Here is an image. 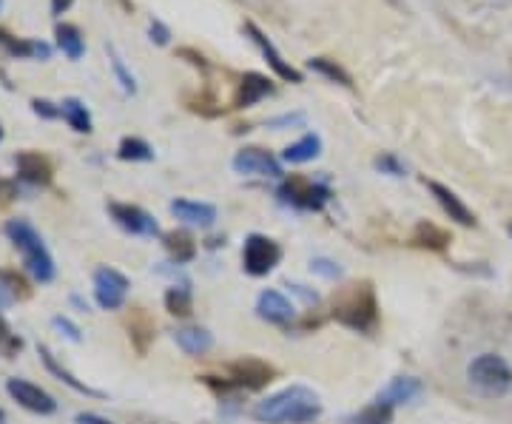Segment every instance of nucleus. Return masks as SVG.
<instances>
[{
    "label": "nucleus",
    "instance_id": "nucleus-1",
    "mask_svg": "<svg viewBox=\"0 0 512 424\" xmlns=\"http://www.w3.org/2000/svg\"><path fill=\"white\" fill-rule=\"evenodd\" d=\"M251 416L259 424H313L322 416V402L311 388L291 385V388L256 402Z\"/></svg>",
    "mask_w": 512,
    "mask_h": 424
},
{
    "label": "nucleus",
    "instance_id": "nucleus-2",
    "mask_svg": "<svg viewBox=\"0 0 512 424\" xmlns=\"http://www.w3.org/2000/svg\"><path fill=\"white\" fill-rule=\"evenodd\" d=\"M330 316L350 331L373 333L379 328V299L373 282H350L333 294Z\"/></svg>",
    "mask_w": 512,
    "mask_h": 424
},
{
    "label": "nucleus",
    "instance_id": "nucleus-3",
    "mask_svg": "<svg viewBox=\"0 0 512 424\" xmlns=\"http://www.w3.org/2000/svg\"><path fill=\"white\" fill-rule=\"evenodd\" d=\"M3 234H6L9 242L18 248L26 271H29L37 282H52V279H55V259H52L46 242L37 234L32 222L9 220L3 225Z\"/></svg>",
    "mask_w": 512,
    "mask_h": 424
},
{
    "label": "nucleus",
    "instance_id": "nucleus-4",
    "mask_svg": "<svg viewBox=\"0 0 512 424\" xmlns=\"http://www.w3.org/2000/svg\"><path fill=\"white\" fill-rule=\"evenodd\" d=\"M202 379L217 390H262L276 379V368L265 359L245 356L239 362H231L220 379H214V376H202Z\"/></svg>",
    "mask_w": 512,
    "mask_h": 424
},
{
    "label": "nucleus",
    "instance_id": "nucleus-5",
    "mask_svg": "<svg viewBox=\"0 0 512 424\" xmlns=\"http://www.w3.org/2000/svg\"><path fill=\"white\" fill-rule=\"evenodd\" d=\"M467 379L484 396H507L512 390V368L498 353H481L470 362Z\"/></svg>",
    "mask_w": 512,
    "mask_h": 424
},
{
    "label": "nucleus",
    "instance_id": "nucleus-6",
    "mask_svg": "<svg viewBox=\"0 0 512 424\" xmlns=\"http://www.w3.org/2000/svg\"><path fill=\"white\" fill-rule=\"evenodd\" d=\"M276 197H279V203L291 205L296 211H322L330 200V188L325 183H316L311 177L291 174V177H282Z\"/></svg>",
    "mask_w": 512,
    "mask_h": 424
},
{
    "label": "nucleus",
    "instance_id": "nucleus-7",
    "mask_svg": "<svg viewBox=\"0 0 512 424\" xmlns=\"http://www.w3.org/2000/svg\"><path fill=\"white\" fill-rule=\"evenodd\" d=\"M279 262H282V248L265 234H251L242 245V268L248 277H268Z\"/></svg>",
    "mask_w": 512,
    "mask_h": 424
},
{
    "label": "nucleus",
    "instance_id": "nucleus-8",
    "mask_svg": "<svg viewBox=\"0 0 512 424\" xmlns=\"http://www.w3.org/2000/svg\"><path fill=\"white\" fill-rule=\"evenodd\" d=\"M128 288H131L128 277L120 274L117 268L103 265V268L94 271V299H97V305L103 311H120L126 305Z\"/></svg>",
    "mask_w": 512,
    "mask_h": 424
},
{
    "label": "nucleus",
    "instance_id": "nucleus-9",
    "mask_svg": "<svg viewBox=\"0 0 512 424\" xmlns=\"http://www.w3.org/2000/svg\"><path fill=\"white\" fill-rule=\"evenodd\" d=\"M242 32L251 37V43H254L256 49L262 52L265 63L274 69V74L279 77V80H288V83H302V80H305V77H302V72H299V69H293L291 63L282 57V52H279V49L274 46V40L265 35V32H262L256 23H251V20H248V23L242 26Z\"/></svg>",
    "mask_w": 512,
    "mask_h": 424
},
{
    "label": "nucleus",
    "instance_id": "nucleus-10",
    "mask_svg": "<svg viewBox=\"0 0 512 424\" xmlns=\"http://www.w3.org/2000/svg\"><path fill=\"white\" fill-rule=\"evenodd\" d=\"M111 220L117 222L131 237H160V222L146 208L131 203H109Z\"/></svg>",
    "mask_w": 512,
    "mask_h": 424
},
{
    "label": "nucleus",
    "instance_id": "nucleus-11",
    "mask_svg": "<svg viewBox=\"0 0 512 424\" xmlns=\"http://www.w3.org/2000/svg\"><path fill=\"white\" fill-rule=\"evenodd\" d=\"M6 393L18 402L23 410L29 413H37V416H52L57 410V402L52 393L35 385V382H26V379H9L6 382Z\"/></svg>",
    "mask_w": 512,
    "mask_h": 424
},
{
    "label": "nucleus",
    "instance_id": "nucleus-12",
    "mask_svg": "<svg viewBox=\"0 0 512 424\" xmlns=\"http://www.w3.org/2000/svg\"><path fill=\"white\" fill-rule=\"evenodd\" d=\"M237 174H256V177H282V163L276 160L271 151L256 146L239 148L231 160Z\"/></svg>",
    "mask_w": 512,
    "mask_h": 424
},
{
    "label": "nucleus",
    "instance_id": "nucleus-13",
    "mask_svg": "<svg viewBox=\"0 0 512 424\" xmlns=\"http://www.w3.org/2000/svg\"><path fill=\"white\" fill-rule=\"evenodd\" d=\"M424 185H427V191L433 194V200L441 205V211H444L450 220L458 222V225H464V228H476L478 225L476 214L464 205V200L458 197L453 188L436 183V180H424Z\"/></svg>",
    "mask_w": 512,
    "mask_h": 424
},
{
    "label": "nucleus",
    "instance_id": "nucleus-14",
    "mask_svg": "<svg viewBox=\"0 0 512 424\" xmlns=\"http://www.w3.org/2000/svg\"><path fill=\"white\" fill-rule=\"evenodd\" d=\"M15 166H18V180L35 185V188H46L55 177V168L49 163V157H43L37 151H20L15 157Z\"/></svg>",
    "mask_w": 512,
    "mask_h": 424
},
{
    "label": "nucleus",
    "instance_id": "nucleus-15",
    "mask_svg": "<svg viewBox=\"0 0 512 424\" xmlns=\"http://www.w3.org/2000/svg\"><path fill=\"white\" fill-rule=\"evenodd\" d=\"M274 92H276V86L271 83V77H265V74H259V72L242 74L237 92H234V109H251V106H256L259 100L271 97Z\"/></svg>",
    "mask_w": 512,
    "mask_h": 424
},
{
    "label": "nucleus",
    "instance_id": "nucleus-16",
    "mask_svg": "<svg viewBox=\"0 0 512 424\" xmlns=\"http://www.w3.org/2000/svg\"><path fill=\"white\" fill-rule=\"evenodd\" d=\"M256 316L271 322V325H291L293 316H296V308H293V302L285 294L262 291L259 299H256Z\"/></svg>",
    "mask_w": 512,
    "mask_h": 424
},
{
    "label": "nucleus",
    "instance_id": "nucleus-17",
    "mask_svg": "<svg viewBox=\"0 0 512 424\" xmlns=\"http://www.w3.org/2000/svg\"><path fill=\"white\" fill-rule=\"evenodd\" d=\"M0 49L15 60H49L52 57V46L43 40H26V37H15L12 32L0 29Z\"/></svg>",
    "mask_w": 512,
    "mask_h": 424
},
{
    "label": "nucleus",
    "instance_id": "nucleus-18",
    "mask_svg": "<svg viewBox=\"0 0 512 424\" xmlns=\"http://www.w3.org/2000/svg\"><path fill=\"white\" fill-rule=\"evenodd\" d=\"M171 214L194 228H211L217 222V208L211 203H197V200H174Z\"/></svg>",
    "mask_w": 512,
    "mask_h": 424
},
{
    "label": "nucleus",
    "instance_id": "nucleus-19",
    "mask_svg": "<svg viewBox=\"0 0 512 424\" xmlns=\"http://www.w3.org/2000/svg\"><path fill=\"white\" fill-rule=\"evenodd\" d=\"M421 393H424V385H421V379L416 376H396L387 388L376 396L379 402H387V405L399 407V405H410V402H416Z\"/></svg>",
    "mask_w": 512,
    "mask_h": 424
},
{
    "label": "nucleus",
    "instance_id": "nucleus-20",
    "mask_svg": "<svg viewBox=\"0 0 512 424\" xmlns=\"http://www.w3.org/2000/svg\"><path fill=\"white\" fill-rule=\"evenodd\" d=\"M410 242H413L416 248H421V251H444V248L453 242V237H450V231H447V228H441V225H436V222L421 220L419 225L413 228V237H410Z\"/></svg>",
    "mask_w": 512,
    "mask_h": 424
},
{
    "label": "nucleus",
    "instance_id": "nucleus-21",
    "mask_svg": "<svg viewBox=\"0 0 512 424\" xmlns=\"http://www.w3.org/2000/svg\"><path fill=\"white\" fill-rule=\"evenodd\" d=\"M163 245L165 251H168V257L174 259L177 265H188V262H194V257H197V240L188 231H183V228L163 234Z\"/></svg>",
    "mask_w": 512,
    "mask_h": 424
},
{
    "label": "nucleus",
    "instance_id": "nucleus-22",
    "mask_svg": "<svg viewBox=\"0 0 512 424\" xmlns=\"http://www.w3.org/2000/svg\"><path fill=\"white\" fill-rule=\"evenodd\" d=\"M37 353H40V359H43V365H46V370H49V373H52V376H57V379H60V382H63V385H69V388L77 390V393H83V396H97V399H100V396H103V393H100V390L89 388V385H86V382H80V379H77V376H74V373H69V370L63 368V365H60V362H57L55 356H52V351H49V348H46V345H37Z\"/></svg>",
    "mask_w": 512,
    "mask_h": 424
},
{
    "label": "nucleus",
    "instance_id": "nucleus-23",
    "mask_svg": "<svg viewBox=\"0 0 512 424\" xmlns=\"http://www.w3.org/2000/svg\"><path fill=\"white\" fill-rule=\"evenodd\" d=\"M322 154V137L319 134H305V137H299L296 143L282 151V160L285 163H291V166H302V163H311Z\"/></svg>",
    "mask_w": 512,
    "mask_h": 424
},
{
    "label": "nucleus",
    "instance_id": "nucleus-24",
    "mask_svg": "<svg viewBox=\"0 0 512 424\" xmlns=\"http://www.w3.org/2000/svg\"><path fill=\"white\" fill-rule=\"evenodd\" d=\"M174 342L188 356H202V353H208L214 348V336L205 328H180V331L174 333Z\"/></svg>",
    "mask_w": 512,
    "mask_h": 424
},
{
    "label": "nucleus",
    "instance_id": "nucleus-25",
    "mask_svg": "<svg viewBox=\"0 0 512 424\" xmlns=\"http://www.w3.org/2000/svg\"><path fill=\"white\" fill-rule=\"evenodd\" d=\"M60 114L63 120L69 123V129H74L77 134H92L94 123H92V111L86 109V103L80 97H66L60 103Z\"/></svg>",
    "mask_w": 512,
    "mask_h": 424
},
{
    "label": "nucleus",
    "instance_id": "nucleus-26",
    "mask_svg": "<svg viewBox=\"0 0 512 424\" xmlns=\"http://www.w3.org/2000/svg\"><path fill=\"white\" fill-rule=\"evenodd\" d=\"M55 40L57 49L69 57V60H80V57L86 55V40H83L80 29H77L74 23H57Z\"/></svg>",
    "mask_w": 512,
    "mask_h": 424
},
{
    "label": "nucleus",
    "instance_id": "nucleus-27",
    "mask_svg": "<svg viewBox=\"0 0 512 424\" xmlns=\"http://www.w3.org/2000/svg\"><path fill=\"white\" fill-rule=\"evenodd\" d=\"M128 336H131L137 353H146L148 345L154 342V322L143 308H134V314L128 319Z\"/></svg>",
    "mask_w": 512,
    "mask_h": 424
},
{
    "label": "nucleus",
    "instance_id": "nucleus-28",
    "mask_svg": "<svg viewBox=\"0 0 512 424\" xmlns=\"http://www.w3.org/2000/svg\"><path fill=\"white\" fill-rule=\"evenodd\" d=\"M165 311L171 316H180V319H188L194 314V296H191V288L188 282L183 285H171L165 291Z\"/></svg>",
    "mask_w": 512,
    "mask_h": 424
},
{
    "label": "nucleus",
    "instance_id": "nucleus-29",
    "mask_svg": "<svg viewBox=\"0 0 512 424\" xmlns=\"http://www.w3.org/2000/svg\"><path fill=\"white\" fill-rule=\"evenodd\" d=\"M308 69L316 74H322L325 80L336 83V86L353 89V77H350V74L336 63V60H330V57H311V60H308Z\"/></svg>",
    "mask_w": 512,
    "mask_h": 424
},
{
    "label": "nucleus",
    "instance_id": "nucleus-30",
    "mask_svg": "<svg viewBox=\"0 0 512 424\" xmlns=\"http://www.w3.org/2000/svg\"><path fill=\"white\" fill-rule=\"evenodd\" d=\"M117 157L123 163H151L154 160V148L148 146L143 137H123L117 146Z\"/></svg>",
    "mask_w": 512,
    "mask_h": 424
},
{
    "label": "nucleus",
    "instance_id": "nucleus-31",
    "mask_svg": "<svg viewBox=\"0 0 512 424\" xmlns=\"http://www.w3.org/2000/svg\"><path fill=\"white\" fill-rule=\"evenodd\" d=\"M393 416H396V407L376 399V402L362 407L359 413H353L348 424H393Z\"/></svg>",
    "mask_w": 512,
    "mask_h": 424
},
{
    "label": "nucleus",
    "instance_id": "nucleus-32",
    "mask_svg": "<svg viewBox=\"0 0 512 424\" xmlns=\"http://www.w3.org/2000/svg\"><path fill=\"white\" fill-rule=\"evenodd\" d=\"M106 52H109L111 69H114V77H117L120 89H123V92H126V94H137V80H134V74H131L126 69V63H123V57H120V52H117L114 46H106Z\"/></svg>",
    "mask_w": 512,
    "mask_h": 424
},
{
    "label": "nucleus",
    "instance_id": "nucleus-33",
    "mask_svg": "<svg viewBox=\"0 0 512 424\" xmlns=\"http://www.w3.org/2000/svg\"><path fill=\"white\" fill-rule=\"evenodd\" d=\"M373 166H376V171L387 174V177H407V166H404L396 154H390V151H387V154H379V157L373 160Z\"/></svg>",
    "mask_w": 512,
    "mask_h": 424
},
{
    "label": "nucleus",
    "instance_id": "nucleus-34",
    "mask_svg": "<svg viewBox=\"0 0 512 424\" xmlns=\"http://www.w3.org/2000/svg\"><path fill=\"white\" fill-rule=\"evenodd\" d=\"M23 348V342H20L15 333L9 331V325H6V319L0 316V351L6 353V356H15V353Z\"/></svg>",
    "mask_w": 512,
    "mask_h": 424
},
{
    "label": "nucleus",
    "instance_id": "nucleus-35",
    "mask_svg": "<svg viewBox=\"0 0 512 424\" xmlns=\"http://www.w3.org/2000/svg\"><path fill=\"white\" fill-rule=\"evenodd\" d=\"M311 271L313 274H319V277L325 279H342V268L333 262V259H325V257H316L311 259Z\"/></svg>",
    "mask_w": 512,
    "mask_h": 424
},
{
    "label": "nucleus",
    "instance_id": "nucleus-36",
    "mask_svg": "<svg viewBox=\"0 0 512 424\" xmlns=\"http://www.w3.org/2000/svg\"><path fill=\"white\" fill-rule=\"evenodd\" d=\"M32 111H35L40 120H57V117H63L60 114V103H52L46 97H35L32 100Z\"/></svg>",
    "mask_w": 512,
    "mask_h": 424
},
{
    "label": "nucleus",
    "instance_id": "nucleus-37",
    "mask_svg": "<svg viewBox=\"0 0 512 424\" xmlns=\"http://www.w3.org/2000/svg\"><path fill=\"white\" fill-rule=\"evenodd\" d=\"M148 37H151V43H157V46H168L171 43V29L165 26L163 20H151L148 23Z\"/></svg>",
    "mask_w": 512,
    "mask_h": 424
},
{
    "label": "nucleus",
    "instance_id": "nucleus-38",
    "mask_svg": "<svg viewBox=\"0 0 512 424\" xmlns=\"http://www.w3.org/2000/svg\"><path fill=\"white\" fill-rule=\"evenodd\" d=\"M305 123V114L302 111H296V114H282V117H274V120H268L265 126L268 129H291V126H302Z\"/></svg>",
    "mask_w": 512,
    "mask_h": 424
},
{
    "label": "nucleus",
    "instance_id": "nucleus-39",
    "mask_svg": "<svg viewBox=\"0 0 512 424\" xmlns=\"http://www.w3.org/2000/svg\"><path fill=\"white\" fill-rule=\"evenodd\" d=\"M177 57H183V60H188V63H191L194 69H200L202 74L211 69V63L205 60V55H200V52H197V49H191V46H183V49H177Z\"/></svg>",
    "mask_w": 512,
    "mask_h": 424
},
{
    "label": "nucleus",
    "instance_id": "nucleus-40",
    "mask_svg": "<svg viewBox=\"0 0 512 424\" xmlns=\"http://www.w3.org/2000/svg\"><path fill=\"white\" fill-rule=\"evenodd\" d=\"M52 328L60 333H66L72 342H80V339H83V336H80V328L74 325L72 319H66V316H55V319H52Z\"/></svg>",
    "mask_w": 512,
    "mask_h": 424
},
{
    "label": "nucleus",
    "instance_id": "nucleus-41",
    "mask_svg": "<svg viewBox=\"0 0 512 424\" xmlns=\"http://www.w3.org/2000/svg\"><path fill=\"white\" fill-rule=\"evenodd\" d=\"M74 424H114V422L103 419V416H97V413H77V416H74Z\"/></svg>",
    "mask_w": 512,
    "mask_h": 424
},
{
    "label": "nucleus",
    "instance_id": "nucleus-42",
    "mask_svg": "<svg viewBox=\"0 0 512 424\" xmlns=\"http://www.w3.org/2000/svg\"><path fill=\"white\" fill-rule=\"evenodd\" d=\"M291 291H293V294L302 296V299H305L308 305H316V302H319V294H316V291H308L305 285H291Z\"/></svg>",
    "mask_w": 512,
    "mask_h": 424
},
{
    "label": "nucleus",
    "instance_id": "nucleus-43",
    "mask_svg": "<svg viewBox=\"0 0 512 424\" xmlns=\"http://www.w3.org/2000/svg\"><path fill=\"white\" fill-rule=\"evenodd\" d=\"M74 0H52V15L55 18H60V15H66L69 9H72Z\"/></svg>",
    "mask_w": 512,
    "mask_h": 424
},
{
    "label": "nucleus",
    "instance_id": "nucleus-44",
    "mask_svg": "<svg viewBox=\"0 0 512 424\" xmlns=\"http://www.w3.org/2000/svg\"><path fill=\"white\" fill-rule=\"evenodd\" d=\"M0 197H3V200H9V197H15V185L6 183V180H0Z\"/></svg>",
    "mask_w": 512,
    "mask_h": 424
},
{
    "label": "nucleus",
    "instance_id": "nucleus-45",
    "mask_svg": "<svg viewBox=\"0 0 512 424\" xmlns=\"http://www.w3.org/2000/svg\"><path fill=\"white\" fill-rule=\"evenodd\" d=\"M0 424H6V413L3 410H0Z\"/></svg>",
    "mask_w": 512,
    "mask_h": 424
},
{
    "label": "nucleus",
    "instance_id": "nucleus-46",
    "mask_svg": "<svg viewBox=\"0 0 512 424\" xmlns=\"http://www.w3.org/2000/svg\"><path fill=\"white\" fill-rule=\"evenodd\" d=\"M507 234H510V237H512V222H510V225H507Z\"/></svg>",
    "mask_w": 512,
    "mask_h": 424
},
{
    "label": "nucleus",
    "instance_id": "nucleus-47",
    "mask_svg": "<svg viewBox=\"0 0 512 424\" xmlns=\"http://www.w3.org/2000/svg\"><path fill=\"white\" fill-rule=\"evenodd\" d=\"M0 143H3V126H0Z\"/></svg>",
    "mask_w": 512,
    "mask_h": 424
},
{
    "label": "nucleus",
    "instance_id": "nucleus-48",
    "mask_svg": "<svg viewBox=\"0 0 512 424\" xmlns=\"http://www.w3.org/2000/svg\"><path fill=\"white\" fill-rule=\"evenodd\" d=\"M0 12H3V0H0Z\"/></svg>",
    "mask_w": 512,
    "mask_h": 424
}]
</instances>
